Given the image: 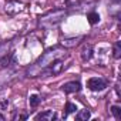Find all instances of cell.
Returning a JSON list of instances; mask_svg holds the SVG:
<instances>
[{"instance_id": "9a60e30c", "label": "cell", "mask_w": 121, "mask_h": 121, "mask_svg": "<svg viewBox=\"0 0 121 121\" xmlns=\"http://www.w3.org/2000/svg\"><path fill=\"white\" fill-rule=\"evenodd\" d=\"M121 57V46H120V41H117L114 44V58H120Z\"/></svg>"}, {"instance_id": "3957f363", "label": "cell", "mask_w": 121, "mask_h": 121, "mask_svg": "<svg viewBox=\"0 0 121 121\" xmlns=\"http://www.w3.org/2000/svg\"><path fill=\"white\" fill-rule=\"evenodd\" d=\"M61 70H63V60L58 57V58L54 60V61H53L50 66H47L44 70H41L40 76H43V77L56 76V74H58V73H61Z\"/></svg>"}, {"instance_id": "7a4b0ae2", "label": "cell", "mask_w": 121, "mask_h": 121, "mask_svg": "<svg viewBox=\"0 0 121 121\" xmlns=\"http://www.w3.org/2000/svg\"><path fill=\"white\" fill-rule=\"evenodd\" d=\"M67 16V12L64 9H54V10H50L48 13L43 14L40 19H39V27L41 29H51V27H56L58 23H61L63 19Z\"/></svg>"}, {"instance_id": "ba28073f", "label": "cell", "mask_w": 121, "mask_h": 121, "mask_svg": "<svg viewBox=\"0 0 121 121\" xmlns=\"http://www.w3.org/2000/svg\"><path fill=\"white\" fill-rule=\"evenodd\" d=\"M57 118V114L53 111V110H47L44 112H40L36 115V120H46V121H53Z\"/></svg>"}, {"instance_id": "9c48e42d", "label": "cell", "mask_w": 121, "mask_h": 121, "mask_svg": "<svg viewBox=\"0 0 121 121\" xmlns=\"http://www.w3.org/2000/svg\"><path fill=\"white\" fill-rule=\"evenodd\" d=\"M83 37H73V39H64L61 40V46L63 47H74L78 44V41L81 40Z\"/></svg>"}, {"instance_id": "7c38bea8", "label": "cell", "mask_w": 121, "mask_h": 121, "mask_svg": "<svg viewBox=\"0 0 121 121\" xmlns=\"http://www.w3.org/2000/svg\"><path fill=\"white\" fill-rule=\"evenodd\" d=\"M87 19H88V23L90 24H97L100 22V14L95 13V12H93V13H88L87 14Z\"/></svg>"}, {"instance_id": "277c9868", "label": "cell", "mask_w": 121, "mask_h": 121, "mask_svg": "<svg viewBox=\"0 0 121 121\" xmlns=\"http://www.w3.org/2000/svg\"><path fill=\"white\" fill-rule=\"evenodd\" d=\"M87 87L91 91H103L107 88V81L101 77H91L87 80Z\"/></svg>"}, {"instance_id": "e0dca14e", "label": "cell", "mask_w": 121, "mask_h": 121, "mask_svg": "<svg viewBox=\"0 0 121 121\" xmlns=\"http://www.w3.org/2000/svg\"><path fill=\"white\" fill-rule=\"evenodd\" d=\"M0 121H4V115H2V114H0Z\"/></svg>"}, {"instance_id": "8fae6325", "label": "cell", "mask_w": 121, "mask_h": 121, "mask_svg": "<svg viewBox=\"0 0 121 121\" xmlns=\"http://www.w3.org/2000/svg\"><path fill=\"white\" fill-rule=\"evenodd\" d=\"M76 110H77V105H76V104L67 103V104H66V108H64V112H63V117L66 118L70 112H76Z\"/></svg>"}, {"instance_id": "52a82bcc", "label": "cell", "mask_w": 121, "mask_h": 121, "mask_svg": "<svg viewBox=\"0 0 121 121\" xmlns=\"http://www.w3.org/2000/svg\"><path fill=\"white\" fill-rule=\"evenodd\" d=\"M80 57H81L83 61H88V60H91V57H93V46L88 44V43L83 44V47L80 50Z\"/></svg>"}, {"instance_id": "ac0fdd59", "label": "cell", "mask_w": 121, "mask_h": 121, "mask_svg": "<svg viewBox=\"0 0 121 121\" xmlns=\"http://www.w3.org/2000/svg\"><path fill=\"white\" fill-rule=\"evenodd\" d=\"M0 90H2V86H0Z\"/></svg>"}, {"instance_id": "2e32d148", "label": "cell", "mask_w": 121, "mask_h": 121, "mask_svg": "<svg viewBox=\"0 0 121 121\" xmlns=\"http://www.w3.org/2000/svg\"><path fill=\"white\" fill-rule=\"evenodd\" d=\"M9 105V100L7 98H3L2 101H0V110H6Z\"/></svg>"}, {"instance_id": "5bb4252c", "label": "cell", "mask_w": 121, "mask_h": 121, "mask_svg": "<svg viewBox=\"0 0 121 121\" xmlns=\"http://www.w3.org/2000/svg\"><path fill=\"white\" fill-rule=\"evenodd\" d=\"M40 101H41V98H40V97H39L37 94H33V95H30V98H29L30 107H37Z\"/></svg>"}, {"instance_id": "8992f818", "label": "cell", "mask_w": 121, "mask_h": 121, "mask_svg": "<svg viewBox=\"0 0 121 121\" xmlns=\"http://www.w3.org/2000/svg\"><path fill=\"white\" fill-rule=\"evenodd\" d=\"M61 90L66 93V94H73V93H78L81 90V83L80 81H69V83H64L61 86Z\"/></svg>"}, {"instance_id": "30bf717a", "label": "cell", "mask_w": 121, "mask_h": 121, "mask_svg": "<svg viewBox=\"0 0 121 121\" xmlns=\"http://www.w3.org/2000/svg\"><path fill=\"white\" fill-rule=\"evenodd\" d=\"M91 117V112L88 111V110H80L78 112H77V115H76V118L78 120V121H87L88 118Z\"/></svg>"}, {"instance_id": "4fadbf2b", "label": "cell", "mask_w": 121, "mask_h": 121, "mask_svg": "<svg viewBox=\"0 0 121 121\" xmlns=\"http://www.w3.org/2000/svg\"><path fill=\"white\" fill-rule=\"evenodd\" d=\"M110 111H111V114L114 115V118H115L117 121L121 120V108H120L118 105H112V107L110 108Z\"/></svg>"}, {"instance_id": "5b68a950", "label": "cell", "mask_w": 121, "mask_h": 121, "mask_svg": "<svg viewBox=\"0 0 121 121\" xmlns=\"http://www.w3.org/2000/svg\"><path fill=\"white\" fill-rule=\"evenodd\" d=\"M4 10L9 14H16V13H19V12L23 10V3L17 2V0H9V2H6Z\"/></svg>"}, {"instance_id": "d6986e66", "label": "cell", "mask_w": 121, "mask_h": 121, "mask_svg": "<svg viewBox=\"0 0 121 121\" xmlns=\"http://www.w3.org/2000/svg\"><path fill=\"white\" fill-rule=\"evenodd\" d=\"M115 2H118V0H115Z\"/></svg>"}, {"instance_id": "6da1fadb", "label": "cell", "mask_w": 121, "mask_h": 121, "mask_svg": "<svg viewBox=\"0 0 121 121\" xmlns=\"http://www.w3.org/2000/svg\"><path fill=\"white\" fill-rule=\"evenodd\" d=\"M64 54V50L61 47H58V46H54L51 48H48L47 51H44L39 58H37V61L27 70V76L29 77H39L41 70H44L47 66H50L56 58L58 57H61Z\"/></svg>"}]
</instances>
